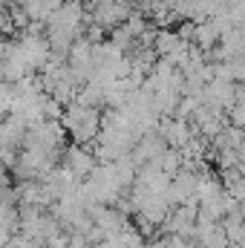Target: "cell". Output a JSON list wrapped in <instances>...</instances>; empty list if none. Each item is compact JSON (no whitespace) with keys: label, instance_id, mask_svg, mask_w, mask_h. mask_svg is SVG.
I'll return each instance as SVG.
<instances>
[{"label":"cell","instance_id":"obj_1","mask_svg":"<svg viewBox=\"0 0 245 248\" xmlns=\"http://www.w3.org/2000/svg\"><path fill=\"white\" fill-rule=\"evenodd\" d=\"M127 187L122 185V179L116 176L113 162H98V168L81 182V196L87 199V205H116Z\"/></svg>","mask_w":245,"mask_h":248},{"label":"cell","instance_id":"obj_2","mask_svg":"<svg viewBox=\"0 0 245 248\" xmlns=\"http://www.w3.org/2000/svg\"><path fill=\"white\" fill-rule=\"evenodd\" d=\"M63 130L72 136V141L78 144H92L101 133V110L92 107V104H84V101H69L63 107L61 116Z\"/></svg>","mask_w":245,"mask_h":248},{"label":"cell","instance_id":"obj_3","mask_svg":"<svg viewBox=\"0 0 245 248\" xmlns=\"http://www.w3.org/2000/svg\"><path fill=\"white\" fill-rule=\"evenodd\" d=\"M63 130L61 119H41V122L29 124L23 144L20 147H35V150H46V153H63Z\"/></svg>","mask_w":245,"mask_h":248},{"label":"cell","instance_id":"obj_4","mask_svg":"<svg viewBox=\"0 0 245 248\" xmlns=\"http://www.w3.org/2000/svg\"><path fill=\"white\" fill-rule=\"evenodd\" d=\"M84 9L90 15L92 23H98L101 29H116L130 17V0H84Z\"/></svg>","mask_w":245,"mask_h":248},{"label":"cell","instance_id":"obj_5","mask_svg":"<svg viewBox=\"0 0 245 248\" xmlns=\"http://www.w3.org/2000/svg\"><path fill=\"white\" fill-rule=\"evenodd\" d=\"M61 168L66 173H72L78 182H84L95 168H98V156H95V150H90L87 144H72V147H63L61 153Z\"/></svg>","mask_w":245,"mask_h":248},{"label":"cell","instance_id":"obj_6","mask_svg":"<svg viewBox=\"0 0 245 248\" xmlns=\"http://www.w3.org/2000/svg\"><path fill=\"white\" fill-rule=\"evenodd\" d=\"M199 179H202L199 168H187V165H182V168L170 176V187H168L170 202H173V205H196Z\"/></svg>","mask_w":245,"mask_h":248},{"label":"cell","instance_id":"obj_7","mask_svg":"<svg viewBox=\"0 0 245 248\" xmlns=\"http://www.w3.org/2000/svg\"><path fill=\"white\" fill-rule=\"evenodd\" d=\"M237 95H240L237 81H231V78H216V75H214V78L205 84V90H202V104H208V107H214V110H219V113L228 116V110L234 107Z\"/></svg>","mask_w":245,"mask_h":248},{"label":"cell","instance_id":"obj_8","mask_svg":"<svg viewBox=\"0 0 245 248\" xmlns=\"http://www.w3.org/2000/svg\"><path fill=\"white\" fill-rule=\"evenodd\" d=\"M196 222H199V208H196V205H173L162 228H165L168 234L193 240V237H196Z\"/></svg>","mask_w":245,"mask_h":248},{"label":"cell","instance_id":"obj_9","mask_svg":"<svg viewBox=\"0 0 245 248\" xmlns=\"http://www.w3.org/2000/svg\"><path fill=\"white\" fill-rule=\"evenodd\" d=\"M168 147H170V144L165 141L162 130H147V133H141V136L136 139V144H133V159L138 162V168H141V165H156L159 156H162Z\"/></svg>","mask_w":245,"mask_h":248},{"label":"cell","instance_id":"obj_10","mask_svg":"<svg viewBox=\"0 0 245 248\" xmlns=\"http://www.w3.org/2000/svg\"><path fill=\"white\" fill-rule=\"evenodd\" d=\"M159 130H162L165 141H168L170 147H176V150H184V147L196 139L193 124L187 122V119H182V116H168V119H162Z\"/></svg>","mask_w":245,"mask_h":248},{"label":"cell","instance_id":"obj_11","mask_svg":"<svg viewBox=\"0 0 245 248\" xmlns=\"http://www.w3.org/2000/svg\"><path fill=\"white\" fill-rule=\"evenodd\" d=\"M58 3H61V0H26V3H23V12H26L29 23L44 26V23L49 20V15L55 12V6H58Z\"/></svg>","mask_w":245,"mask_h":248},{"label":"cell","instance_id":"obj_12","mask_svg":"<svg viewBox=\"0 0 245 248\" xmlns=\"http://www.w3.org/2000/svg\"><path fill=\"white\" fill-rule=\"evenodd\" d=\"M12 182V168L6 162H0V185H9Z\"/></svg>","mask_w":245,"mask_h":248},{"label":"cell","instance_id":"obj_13","mask_svg":"<svg viewBox=\"0 0 245 248\" xmlns=\"http://www.w3.org/2000/svg\"><path fill=\"white\" fill-rule=\"evenodd\" d=\"M237 168L245 173V136H243V141H240V147H237Z\"/></svg>","mask_w":245,"mask_h":248},{"label":"cell","instance_id":"obj_14","mask_svg":"<svg viewBox=\"0 0 245 248\" xmlns=\"http://www.w3.org/2000/svg\"><path fill=\"white\" fill-rule=\"evenodd\" d=\"M95 248H122L119 240H101V243H95Z\"/></svg>","mask_w":245,"mask_h":248},{"label":"cell","instance_id":"obj_15","mask_svg":"<svg viewBox=\"0 0 245 248\" xmlns=\"http://www.w3.org/2000/svg\"><path fill=\"white\" fill-rule=\"evenodd\" d=\"M3 3H9V6H23L26 0H3Z\"/></svg>","mask_w":245,"mask_h":248},{"label":"cell","instance_id":"obj_16","mask_svg":"<svg viewBox=\"0 0 245 248\" xmlns=\"http://www.w3.org/2000/svg\"><path fill=\"white\" fill-rule=\"evenodd\" d=\"M240 90H243V93H245V78H243V81H240Z\"/></svg>","mask_w":245,"mask_h":248}]
</instances>
